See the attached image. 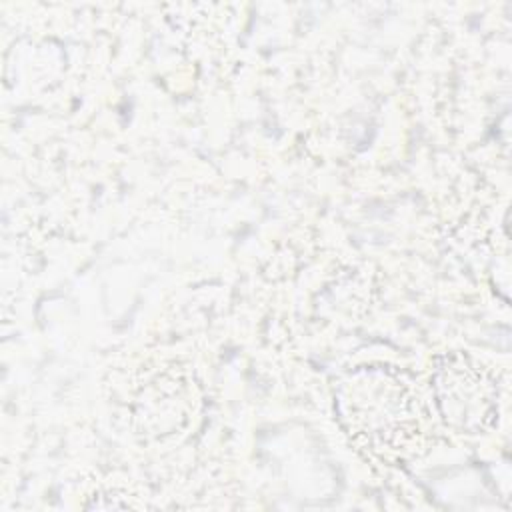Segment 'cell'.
<instances>
[{"mask_svg":"<svg viewBox=\"0 0 512 512\" xmlns=\"http://www.w3.org/2000/svg\"><path fill=\"white\" fill-rule=\"evenodd\" d=\"M338 420L370 456L398 464L418 458L428 440V412L412 382L392 366H360L334 390Z\"/></svg>","mask_w":512,"mask_h":512,"instance_id":"cell-1","label":"cell"},{"mask_svg":"<svg viewBox=\"0 0 512 512\" xmlns=\"http://www.w3.org/2000/svg\"><path fill=\"white\" fill-rule=\"evenodd\" d=\"M432 392L442 422L458 434L478 436L500 420L504 384L498 372L466 352L434 360Z\"/></svg>","mask_w":512,"mask_h":512,"instance_id":"cell-2","label":"cell"}]
</instances>
